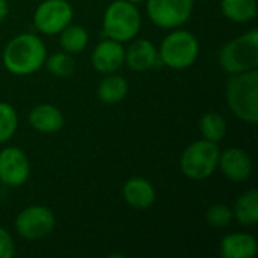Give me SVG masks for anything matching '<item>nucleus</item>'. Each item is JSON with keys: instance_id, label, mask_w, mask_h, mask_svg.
I'll return each instance as SVG.
<instances>
[{"instance_id": "0eeeda50", "label": "nucleus", "mask_w": 258, "mask_h": 258, "mask_svg": "<svg viewBox=\"0 0 258 258\" xmlns=\"http://www.w3.org/2000/svg\"><path fill=\"white\" fill-rule=\"evenodd\" d=\"M150 20L162 29L181 27L192 15L195 0H145Z\"/></svg>"}, {"instance_id": "7ed1b4c3", "label": "nucleus", "mask_w": 258, "mask_h": 258, "mask_svg": "<svg viewBox=\"0 0 258 258\" xmlns=\"http://www.w3.org/2000/svg\"><path fill=\"white\" fill-rule=\"evenodd\" d=\"M142 17L135 3L127 0L112 2L103 15V36L125 42L132 41L141 30Z\"/></svg>"}, {"instance_id": "4be33fe9", "label": "nucleus", "mask_w": 258, "mask_h": 258, "mask_svg": "<svg viewBox=\"0 0 258 258\" xmlns=\"http://www.w3.org/2000/svg\"><path fill=\"white\" fill-rule=\"evenodd\" d=\"M44 65L47 67L48 73L53 74L54 77H68L74 73L76 63L74 59L70 53L67 51H59L45 59Z\"/></svg>"}, {"instance_id": "b1692460", "label": "nucleus", "mask_w": 258, "mask_h": 258, "mask_svg": "<svg viewBox=\"0 0 258 258\" xmlns=\"http://www.w3.org/2000/svg\"><path fill=\"white\" fill-rule=\"evenodd\" d=\"M234 215L233 210L225 206V204H215L212 207H209L207 213H206V221L210 227L215 228H225L231 224Z\"/></svg>"}, {"instance_id": "ddd939ff", "label": "nucleus", "mask_w": 258, "mask_h": 258, "mask_svg": "<svg viewBox=\"0 0 258 258\" xmlns=\"http://www.w3.org/2000/svg\"><path fill=\"white\" fill-rule=\"evenodd\" d=\"M159 60V53L154 44L148 39H136L125 50V62L130 70L144 73L151 70Z\"/></svg>"}, {"instance_id": "a878e982", "label": "nucleus", "mask_w": 258, "mask_h": 258, "mask_svg": "<svg viewBox=\"0 0 258 258\" xmlns=\"http://www.w3.org/2000/svg\"><path fill=\"white\" fill-rule=\"evenodd\" d=\"M8 12H9L8 2L6 0H0V23L8 17Z\"/></svg>"}, {"instance_id": "f8f14e48", "label": "nucleus", "mask_w": 258, "mask_h": 258, "mask_svg": "<svg viewBox=\"0 0 258 258\" xmlns=\"http://www.w3.org/2000/svg\"><path fill=\"white\" fill-rule=\"evenodd\" d=\"M218 168L228 180L240 183L251 177L252 162L245 150L233 147V148H227L219 154Z\"/></svg>"}, {"instance_id": "412c9836", "label": "nucleus", "mask_w": 258, "mask_h": 258, "mask_svg": "<svg viewBox=\"0 0 258 258\" xmlns=\"http://www.w3.org/2000/svg\"><path fill=\"white\" fill-rule=\"evenodd\" d=\"M200 132L204 139L219 144L227 135V121L216 112H209L200 119Z\"/></svg>"}, {"instance_id": "6e6552de", "label": "nucleus", "mask_w": 258, "mask_h": 258, "mask_svg": "<svg viewBox=\"0 0 258 258\" xmlns=\"http://www.w3.org/2000/svg\"><path fill=\"white\" fill-rule=\"evenodd\" d=\"M74 11L68 0H44L33 14V26L44 35H57L71 24Z\"/></svg>"}, {"instance_id": "dca6fc26", "label": "nucleus", "mask_w": 258, "mask_h": 258, "mask_svg": "<svg viewBox=\"0 0 258 258\" xmlns=\"http://www.w3.org/2000/svg\"><path fill=\"white\" fill-rule=\"evenodd\" d=\"M257 251V239L252 234L231 233L221 242V255L224 258H252Z\"/></svg>"}, {"instance_id": "5701e85b", "label": "nucleus", "mask_w": 258, "mask_h": 258, "mask_svg": "<svg viewBox=\"0 0 258 258\" xmlns=\"http://www.w3.org/2000/svg\"><path fill=\"white\" fill-rule=\"evenodd\" d=\"M18 116L15 109L5 101H0V144L8 142L17 132Z\"/></svg>"}, {"instance_id": "9d476101", "label": "nucleus", "mask_w": 258, "mask_h": 258, "mask_svg": "<svg viewBox=\"0 0 258 258\" xmlns=\"http://www.w3.org/2000/svg\"><path fill=\"white\" fill-rule=\"evenodd\" d=\"M30 174L26 153L18 147H6L0 151V181L9 187L23 186Z\"/></svg>"}, {"instance_id": "2eb2a0df", "label": "nucleus", "mask_w": 258, "mask_h": 258, "mask_svg": "<svg viewBox=\"0 0 258 258\" xmlns=\"http://www.w3.org/2000/svg\"><path fill=\"white\" fill-rule=\"evenodd\" d=\"M63 113L48 103L35 106L29 113V124L39 133H56L63 127Z\"/></svg>"}, {"instance_id": "bb28decb", "label": "nucleus", "mask_w": 258, "mask_h": 258, "mask_svg": "<svg viewBox=\"0 0 258 258\" xmlns=\"http://www.w3.org/2000/svg\"><path fill=\"white\" fill-rule=\"evenodd\" d=\"M127 2H130V3H135V5H138V3H142V2H145V0H127Z\"/></svg>"}, {"instance_id": "20e7f679", "label": "nucleus", "mask_w": 258, "mask_h": 258, "mask_svg": "<svg viewBox=\"0 0 258 258\" xmlns=\"http://www.w3.org/2000/svg\"><path fill=\"white\" fill-rule=\"evenodd\" d=\"M219 65L228 74H239L258 67V32L252 29L227 42L219 51Z\"/></svg>"}, {"instance_id": "6ab92c4d", "label": "nucleus", "mask_w": 258, "mask_h": 258, "mask_svg": "<svg viewBox=\"0 0 258 258\" xmlns=\"http://www.w3.org/2000/svg\"><path fill=\"white\" fill-rule=\"evenodd\" d=\"M222 14L234 23H249L257 17V0H222Z\"/></svg>"}, {"instance_id": "f03ea898", "label": "nucleus", "mask_w": 258, "mask_h": 258, "mask_svg": "<svg viewBox=\"0 0 258 258\" xmlns=\"http://www.w3.org/2000/svg\"><path fill=\"white\" fill-rule=\"evenodd\" d=\"M230 110L243 122L257 124L258 121V71L251 70L231 74L225 88Z\"/></svg>"}, {"instance_id": "a211bd4d", "label": "nucleus", "mask_w": 258, "mask_h": 258, "mask_svg": "<svg viewBox=\"0 0 258 258\" xmlns=\"http://www.w3.org/2000/svg\"><path fill=\"white\" fill-rule=\"evenodd\" d=\"M234 218L239 221V224L245 227H254L258 222V190L251 189L245 194H242L233 210Z\"/></svg>"}, {"instance_id": "393cba45", "label": "nucleus", "mask_w": 258, "mask_h": 258, "mask_svg": "<svg viewBox=\"0 0 258 258\" xmlns=\"http://www.w3.org/2000/svg\"><path fill=\"white\" fill-rule=\"evenodd\" d=\"M15 254V243L12 236L0 227V258H12Z\"/></svg>"}, {"instance_id": "aec40b11", "label": "nucleus", "mask_w": 258, "mask_h": 258, "mask_svg": "<svg viewBox=\"0 0 258 258\" xmlns=\"http://www.w3.org/2000/svg\"><path fill=\"white\" fill-rule=\"evenodd\" d=\"M88 41H89L88 30L79 24H68L60 32V38H59V44L62 50L70 54H77L83 51L88 45Z\"/></svg>"}, {"instance_id": "9b49d317", "label": "nucleus", "mask_w": 258, "mask_h": 258, "mask_svg": "<svg viewBox=\"0 0 258 258\" xmlns=\"http://www.w3.org/2000/svg\"><path fill=\"white\" fill-rule=\"evenodd\" d=\"M94 70L100 74L116 73L125 62V48L122 42L104 38L100 41L92 51Z\"/></svg>"}, {"instance_id": "39448f33", "label": "nucleus", "mask_w": 258, "mask_h": 258, "mask_svg": "<svg viewBox=\"0 0 258 258\" xmlns=\"http://www.w3.org/2000/svg\"><path fill=\"white\" fill-rule=\"evenodd\" d=\"M157 53L162 63L168 68L186 70L197 62L200 42L192 32L177 27L163 38Z\"/></svg>"}, {"instance_id": "f3484780", "label": "nucleus", "mask_w": 258, "mask_h": 258, "mask_svg": "<svg viewBox=\"0 0 258 258\" xmlns=\"http://www.w3.org/2000/svg\"><path fill=\"white\" fill-rule=\"evenodd\" d=\"M128 94V83L122 76L115 73L106 74L97 88V95L104 104H116L122 101Z\"/></svg>"}, {"instance_id": "423d86ee", "label": "nucleus", "mask_w": 258, "mask_h": 258, "mask_svg": "<svg viewBox=\"0 0 258 258\" xmlns=\"http://www.w3.org/2000/svg\"><path fill=\"white\" fill-rule=\"evenodd\" d=\"M221 150L218 144L207 139H200L192 142L181 153L180 169L184 177L189 180H206L218 169Z\"/></svg>"}, {"instance_id": "1a4fd4ad", "label": "nucleus", "mask_w": 258, "mask_h": 258, "mask_svg": "<svg viewBox=\"0 0 258 258\" xmlns=\"http://www.w3.org/2000/svg\"><path fill=\"white\" fill-rule=\"evenodd\" d=\"M56 227L53 212L45 206H29L15 218L17 233L27 240H39L47 237Z\"/></svg>"}, {"instance_id": "4468645a", "label": "nucleus", "mask_w": 258, "mask_h": 258, "mask_svg": "<svg viewBox=\"0 0 258 258\" xmlns=\"http://www.w3.org/2000/svg\"><path fill=\"white\" fill-rule=\"evenodd\" d=\"M122 197L130 207L136 210H147L156 201V190L148 180L133 177L125 181L122 187Z\"/></svg>"}, {"instance_id": "f257e3e1", "label": "nucleus", "mask_w": 258, "mask_h": 258, "mask_svg": "<svg viewBox=\"0 0 258 258\" xmlns=\"http://www.w3.org/2000/svg\"><path fill=\"white\" fill-rule=\"evenodd\" d=\"M47 59L45 44L33 33L14 36L3 50V65L14 76H30L44 67Z\"/></svg>"}]
</instances>
